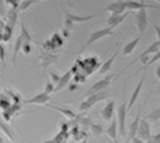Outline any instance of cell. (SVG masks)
I'll use <instances>...</instances> for the list:
<instances>
[{
	"label": "cell",
	"mask_w": 160,
	"mask_h": 143,
	"mask_svg": "<svg viewBox=\"0 0 160 143\" xmlns=\"http://www.w3.org/2000/svg\"><path fill=\"white\" fill-rule=\"evenodd\" d=\"M110 96L111 94L108 93V91L102 90V91H98V93H94V94H90V96L84 97V100L80 102L79 107H78L79 112H87V111L90 110L91 107H94L97 102L104 101V100L110 98Z\"/></svg>",
	"instance_id": "cell-1"
},
{
	"label": "cell",
	"mask_w": 160,
	"mask_h": 143,
	"mask_svg": "<svg viewBox=\"0 0 160 143\" xmlns=\"http://www.w3.org/2000/svg\"><path fill=\"white\" fill-rule=\"evenodd\" d=\"M105 37H115V32H114V30H111V28L105 27V28H101V30H97V31H94V32H91L90 35H88V39L86 41V44L83 45L82 48H80V51H79V56L82 55L83 52H84L86 48L91 47V45H93L94 42L100 41V39L105 38Z\"/></svg>",
	"instance_id": "cell-2"
},
{
	"label": "cell",
	"mask_w": 160,
	"mask_h": 143,
	"mask_svg": "<svg viewBox=\"0 0 160 143\" xmlns=\"http://www.w3.org/2000/svg\"><path fill=\"white\" fill-rule=\"evenodd\" d=\"M61 58V53H53V52H49V51H41L39 53L38 59L35 62V66H39L41 69H48L51 65H55L58 62V59Z\"/></svg>",
	"instance_id": "cell-3"
},
{
	"label": "cell",
	"mask_w": 160,
	"mask_h": 143,
	"mask_svg": "<svg viewBox=\"0 0 160 143\" xmlns=\"http://www.w3.org/2000/svg\"><path fill=\"white\" fill-rule=\"evenodd\" d=\"M38 45H41L44 51H49V52H55L59 48H63L65 45V38L62 37V34H52L47 41L38 42Z\"/></svg>",
	"instance_id": "cell-4"
},
{
	"label": "cell",
	"mask_w": 160,
	"mask_h": 143,
	"mask_svg": "<svg viewBox=\"0 0 160 143\" xmlns=\"http://www.w3.org/2000/svg\"><path fill=\"white\" fill-rule=\"evenodd\" d=\"M146 10L148 8H141V10L133 11V18H135V24L138 27L139 35H143L149 28V16H148Z\"/></svg>",
	"instance_id": "cell-5"
},
{
	"label": "cell",
	"mask_w": 160,
	"mask_h": 143,
	"mask_svg": "<svg viewBox=\"0 0 160 143\" xmlns=\"http://www.w3.org/2000/svg\"><path fill=\"white\" fill-rule=\"evenodd\" d=\"M159 48H160V41L158 39V41H155V42H153V44H150V47H148L146 49H145L143 52H142L141 55H139L138 58L135 59V61H133V62H131V63L128 65V66L125 67V69L122 70V72H125V70L128 69V67H131V66H132L133 63H135V62H138V61H141L142 63H143V66H145V65H146L148 62L150 61V59H149V56H150V55H155V53H156V52H158V51H159Z\"/></svg>",
	"instance_id": "cell-6"
},
{
	"label": "cell",
	"mask_w": 160,
	"mask_h": 143,
	"mask_svg": "<svg viewBox=\"0 0 160 143\" xmlns=\"http://www.w3.org/2000/svg\"><path fill=\"white\" fill-rule=\"evenodd\" d=\"M127 114H128V104L127 101H124L121 105L118 107V129H119V135L127 138V128H125V121H127Z\"/></svg>",
	"instance_id": "cell-7"
},
{
	"label": "cell",
	"mask_w": 160,
	"mask_h": 143,
	"mask_svg": "<svg viewBox=\"0 0 160 143\" xmlns=\"http://www.w3.org/2000/svg\"><path fill=\"white\" fill-rule=\"evenodd\" d=\"M101 13L102 11L100 10V11H97V13L88 14V16H79V14H73V13H69V11L63 10V17H65V20H69L73 24H76V22H87V21H90V20L96 18V17H98Z\"/></svg>",
	"instance_id": "cell-8"
},
{
	"label": "cell",
	"mask_w": 160,
	"mask_h": 143,
	"mask_svg": "<svg viewBox=\"0 0 160 143\" xmlns=\"http://www.w3.org/2000/svg\"><path fill=\"white\" fill-rule=\"evenodd\" d=\"M114 77H117V74L115 76H107L105 79H102V80H98V81H96L93 86H91L90 88L87 90V93L84 94V97H87V96H90V94H94V93H98V91H102V90H105V88L108 87V86L112 83V79Z\"/></svg>",
	"instance_id": "cell-9"
},
{
	"label": "cell",
	"mask_w": 160,
	"mask_h": 143,
	"mask_svg": "<svg viewBox=\"0 0 160 143\" xmlns=\"http://www.w3.org/2000/svg\"><path fill=\"white\" fill-rule=\"evenodd\" d=\"M127 10V0H115V2L110 3L108 6H105L101 11H110L111 14H122Z\"/></svg>",
	"instance_id": "cell-10"
},
{
	"label": "cell",
	"mask_w": 160,
	"mask_h": 143,
	"mask_svg": "<svg viewBox=\"0 0 160 143\" xmlns=\"http://www.w3.org/2000/svg\"><path fill=\"white\" fill-rule=\"evenodd\" d=\"M141 119H142V108L138 111V114H136L135 119H133V121L131 122V125H129V129H128V136H127V139H125V141H127L128 143H131V141H132V139L136 136V133H138Z\"/></svg>",
	"instance_id": "cell-11"
},
{
	"label": "cell",
	"mask_w": 160,
	"mask_h": 143,
	"mask_svg": "<svg viewBox=\"0 0 160 143\" xmlns=\"http://www.w3.org/2000/svg\"><path fill=\"white\" fill-rule=\"evenodd\" d=\"M131 13H133V11H128V13L125 11V13H122V14H111V16L107 18V27L111 28V30L117 28L118 25H121L122 22L125 21V18H127Z\"/></svg>",
	"instance_id": "cell-12"
},
{
	"label": "cell",
	"mask_w": 160,
	"mask_h": 143,
	"mask_svg": "<svg viewBox=\"0 0 160 143\" xmlns=\"http://www.w3.org/2000/svg\"><path fill=\"white\" fill-rule=\"evenodd\" d=\"M136 136H139L141 139H143L145 142L150 141L152 139V133H150V124L146 118H142L141 119V124H139V129Z\"/></svg>",
	"instance_id": "cell-13"
},
{
	"label": "cell",
	"mask_w": 160,
	"mask_h": 143,
	"mask_svg": "<svg viewBox=\"0 0 160 143\" xmlns=\"http://www.w3.org/2000/svg\"><path fill=\"white\" fill-rule=\"evenodd\" d=\"M127 8H128L129 11H136V10H141V8H150V10H159L160 6L148 4V3H143V0H138V2H133V0H127Z\"/></svg>",
	"instance_id": "cell-14"
},
{
	"label": "cell",
	"mask_w": 160,
	"mask_h": 143,
	"mask_svg": "<svg viewBox=\"0 0 160 143\" xmlns=\"http://www.w3.org/2000/svg\"><path fill=\"white\" fill-rule=\"evenodd\" d=\"M51 101V94L47 93H39L37 96H34L32 98H28L24 101V104H35V105H47Z\"/></svg>",
	"instance_id": "cell-15"
},
{
	"label": "cell",
	"mask_w": 160,
	"mask_h": 143,
	"mask_svg": "<svg viewBox=\"0 0 160 143\" xmlns=\"http://www.w3.org/2000/svg\"><path fill=\"white\" fill-rule=\"evenodd\" d=\"M72 79H73V73H72V70L65 72V73L61 76V80L58 81V84L55 86V93H59L61 90L66 88V87H68V84H69V83L72 81Z\"/></svg>",
	"instance_id": "cell-16"
},
{
	"label": "cell",
	"mask_w": 160,
	"mask_h": 143,
	"mask_svg": "<svg viewBox=\"0 0 160 143\" xmlns=\"http://www.w3.org/2000/svg\"><path fill=\"white\" fill-rule=\"evenodd\" d=\"M114 110H115V101H108L105 107L101 110V118L104 121H111L114 118Z\"/></svg>",
	"instance_id": "cell-17"
},
{
	"label": "cell",
	"mask_w": 160,
	"mask_h": 143,
	"mask_svg": "<svg viewBox=\"0 0 160 143\" xmlns=\"http://www.w3.org/2000/svg\"><path fill=\"white\" fill-rule=\"evenodd\" d=\"M145 74L142 76V79L139 80V83H138V86L135 87V90H133V93H132V96H131V98H129V102H128V112H129L131 110H132V107H133V104L136 102V100H138V97H139V94H141V90H142V86H143V83H145Z\"/></svg>",
	"instance_id": "cell-18"
},
{
	"label": "cell",
	"mask_w": 160,
	"mask_h": 143,
	"mask_svg": "<svg viewBox=\"0 0 160 143\" xmlns=\"http://www.w3.org/2000/svg\"><path fill=\"white\" fill-rule=\"evenodd\" d=\"M47 107H49V108H52V110H55V111H58V112H61L62 115H65L68 119H76V118H78V114H75L72 110H69V108L61 107V105H52V104H49V102L47 104Z\"/></svg>",
	"instance_id": "cell-19"
},
{
	"label": "cell",
	"mask_w": 160,
	"mask_h": 143,
	"mask_svg": "<svg viewBox=\"0 0 160 143\" xmlns=\"http://www.w3.org/2000/svg\"><path fill=\"white\" fill-rule=\"evenodd\" d=\"M117 55H118V51H114L112 55H111L105 62H102L101 66H100V69H98V73L100 74H105L107 72H110V69L112 67L114 61H115V58H117Z\"/></svg>",
	"instance_id": "cell-20"
},
{
	"label": "cell",
	"mask_w": 160,
	"mask_h": 143,
	"mask_svg": "<svg viewBox=\"0 0 160 143\" xmlns=\"http://www.w3.org/2000/svg\"><path fill=\"white\" fill-rule=\"evenodd\" d=\"M142 37H143V35H139V37H136L135 39H132L131 42H128V44L125 45L124 48H122V55H124V56L131 55V53L133 52V49L138 47V44H139V41L142 39Z\"/></svg>",
	"instance_id": "cell-21"
},
{
	"label": "cell",
	"mask_w": 160,
	"mask_h": 143,
	"mask_svg": "<svg viewBox=\"0 0 160 143\" xmlns=\"http://www.w3.org/2000/svg\"><path fill=\"white\" fill-rule=\"evenodd\" d=\"M117 128H118V121H117V118H112V119H111L110 126L105 129L107 136H110L112 141H117V139H118V132H117Z\"/></svg>",
	"instance_id": "cell-22"
},
{
	"label": "cell",
	"mask_w": 160,
	"mask_h": 143,
	"mask_svg": "<svg viewBox=\"0 0 160 143\" xmlns=\"http://www.w3.org/2000/svg\"><path fill=\"white\" fill-rule=\"evenodd\" d=\"M0 129H2V132L4 133L6 136H8V138H10V141H11V142L16 141V133H14V132H13V129L10 128L8 122H6L4 119H2V118H0Z\"/></svg>",
	"instance_id": "cell-23"
},
{
	"label": "cell",
	"mask_w": 160,
	"mask_h": 143,
	"mask_svg": "<svg viewBox=\"0 0 160 143\" xmlns=\"http://www.w3.org/2000/svg\"><path fill=\"white\" fill-rule=\"evenodd\" d=\"M22 44H24V39L21 38V37H17L16 42H14V49H13V58H11V62H13V66H16V59H17V55H18V52L21 51V47Z\"/></svg>",
	"instance_id": "cell-24"
},
{
	"label": "cell",
	"mask_w": 160,
	"mask_h": 143,
	"mask_svg": "<svg viewBox=\"0 0 160 143\" xmlns=\"http://www.w3.org/2000/svg\"><path fill=\"white\" fill-rule=\"evenodd\" d=\"M90 133L94 136V138H98V136H101L102 133H105V129L100 124H91L90 125Z\"/></svg>",
	"instance_id": "cell-25"
},
{
	"label": "cell",
	"mask_w": 160,
	"mask_h": 143,
	"mask_svg": "<svg viewBox=\"0 0 160 143\" xmlns=\"http://www.w3.org/2000/svg\"><path fill=\"white\" fill-rule=\"evenodd\" d=\"M37 3H41L39 0H22L21 3H20L18 6V11L21 13V11H25L27 8H30L32 4H37Z\"/></svg>",
	"instance_id": "cell-26"
},
{
	"label": "cell",
	"mask_w": 160,
	"mask_h": 143,
	"mask_svg": "<svg viewBox=\"0 0 160 143\" xmlns=\"http://www.w3.org/2000/svg\"><path fill=\"white\" fill-rule=\"evenodd\" d=\"M145 118L148 119L149 122H158L160 121V108H156V110H153L152 112H149Z\"/></svg>",
	"instance_id": "cell-27"
},
{
	"label": "cell",
	"mask_w": 160,
	"mask_h": 143,
	"mask_svg": "<svg viewBox=\"0 0 160 143\" xmlns=\"http://www.w3.org/2000/svg\"><path fill=\"white\" fill-rule=\"evenodd\" d=\"M32 44L34 42H24L21 47V52L24 53L25 56H28L31 53V51H32Z\"/></svg>",
	"instance_id": "cell-28"
},
{
	"label": "cell",
	"mask_w": 160,
	"mask_h": 143,
	"mask_svg": "<svg viewBox=\"0 0 160 143\" xmlns=\"http://www.w3.org/2000/svg\"><path fill=\"white\" fill-rule=\"evenodd\" d=\"M44 93H47V94H53V93H55V84H53L51 80H48L47 84H45Z\"/></svg>",
	"instance_id": "cell-29"
},
{
	"label": "cell",
	"mask_w": 160,
	"mask_h": 143,
	"mask_svg": "<svg viewBox=\"0 0 160 143\" xmlns=\"http://www.w3.org/2000/svg\"><path fill=\"white\" fill-rule=\"evenodd\" d=\"M49 80L56 86V84H58V81L61 80V74L55 73V72H49Z\"/></svg>",
	"instance_id": "cell-30"
},
{
	"label": "cell",
	"mask_w": 160,
	"mask_h": 143,
	"mask_svg": "<svg viewBox=\"0 0 160 143\" xmlns=\"http://www.w3.org/2000/svg\"><path fill=\"white\" fill-rule=\"evenodd\" d=\"M0 62H2L3 65H6V49H4V47H3L2 41H0Z\"/></svg>",
	"instance_id": "cell-31"
},
{
	"label": "cell",
	"mask_w": 160,
	"mask_h": 143,
	"mask_svg": "<svg viewBox=\"0 0 160 143\" xmlns=\"http://www.w3.org/2000/svg\"><path fill=\"white\" fill-rule=\"evenodd\" d=\"M4 3H6V4H8L10 7H13V8H18L21 0H4Z\"/></svg>",
	"instance_id": "cell-32"
},
{
	"label": "cell",
	"mask_w": 160,
	"mask_h": 143,
	"mask_svg": "<svg viewBox=\"0 0 160 143\" xmlns=\"http://www.w3.org/2000/svg\"><path fill=\"white\" fill-rule=\"evenodd\" d=\"M87 136H88L87 131H80V133H79V136H78V139H76V141H83V139H87Z\"/></svg>",
	"instance_id": "cell-33"
},
{
	"label": "cell",
	"mask_w": 160,
	"mask_h": 143,
	"mask_svg": "<svg viewBox=\"0 0 160 143\" xmlns=\"http://www.w3.org/2000/svg\"><path fill=\"white\" fill-rule=\"evenodd\" d=\"M131 143H145V141H143V139H141L139 136H135V138L131 141Z\"/></svg>",
	"instance_id": "cell-34"
},
{
	"label": "cell",
	"mask_w": 160,
	"mask_h": 143,
	"mask_svg": "<svg viewBox=\"0 0 160 143\" xmlns=\"http://www.w3.org/2000/svg\"><path fill=\"white\" fill-rule=\"evenodd\" d=\"M153 28H155V31H156V37H158V39L160 41V25H153Z\"/></svg>",
	"instance_id": "cell-35"
},
{
	"label": "cell",
	"mask_w": 160,
	"mask_h": 143,
	"mask_svg": "<svg viewBox=\"0 0 160 143\" xmlns=\"http://www.w3.org/2000/svg\"><path fill=\"white\" fill-rule=\"evenodd\" d=\"M68 88H69V91H75V90H78V88H79V84H78V83H75V84H70Z\"/></svg>",
	"instance_id": "cell-36"
},
{
	"label": "cell",
	"mask_w": 160,
	"mask_h": 143,
	"mask_svg": "<svg viewBox=\"0 0 160 143\" xmlns=\"http://www.w3.org/2000/svg\"><path fill=\"white\" fill-rule=\"evenodd\" d=\"M152 139L156 143H160V133H158V135H155V136H152Z\"/></svg>",
	"instance_id": "cell-37"
},
{
	"label": "cell",
	"mask_w": 160,
	"mask_h": 143,
	"mask_svg": "<svg viewBox=\"0 0 160 143\" xmlns=\"http://www.w3.org/2000/svg\"><path fill=\"white\" fill-rule=\"evenodd\" d=\"M155 74H156V77H158V79L160 80V65L158 67H156V72H155Z\"/></svg>",
	"instance_id": "cell-38"
},
{
	"label": "cell",
	"mask_w": 160,
	"mask_h": 143,
	"mask_svg": "<svg viewBox=\"0 0 160 143\" xmlns=\"http://www.w3.org/2000/svg\"><path fill=\"white\" fill-rule=\"evenodd\" d=\"M42 143H55V141H53V138H52V139H49V141H45V142H42Z\"/></svg>",
	"instance_id": "cell-39"
},
{
	"label": "cell",
	"mask_w": 160,
	"mask_h": 143,
	"mask_svg": "<svg viewBox=\"0 0 160 143\" xmlns=\"http://www.w3.org/2000/svg\"><path fill=\"white\" fill-rule=\"evenodd\" d=\"M145 143H156L155 141H153V139H150V141H146V142H145Z\"/></svg>",
	"instance_id": "cell-40"
},
{
	"label": "cell",
	"mask_w": 160,
	"mask_h": 143,
	"mask_svg": "<svg viewBox=\"0 0 160 143\" xmlns=\"http://www.w3.org/2000/svg\"><path fill=\"white\" fill-rule=\"evenodd\" d=\"M158 94H159V97H160V84H159V88H158Z\"/></svg>",
	"instance_id": "cell-41"
},
{
	"label": "cell",
	"mask_w": 160,
	"mask_h": 143,
	"mask_svg": "<svg viewBox=\"0 0 160 143\" xmlns=\"http://www.w3.org/2000/svg\"><path fill=\"white\" fill-rule=\"evenodd\" d=\"M0 143H4V141H3V138L0 136Z\"/></svg>",
	"instance_id": "cell-42"
},
{
	"label": "cell",
	"mask_w": 160,
	"mask_h": 143,
	"mask_svg": "<svg viewBox=\"0 0 160 143\" xmlns=\"http://www.w3.org/2000/svg\"><path fill=\"white\" fill-rule=\"evenodd\" d=\"M82 143H87V139H83V141H82Z\"/></svg>",
	"instance_id": "cell-43"
},
{
	"label": "cell",
	"mask_w": 160,
	"mask_h": 143,
	"mask_svg": "<svg viewBox=\"0 0 160 143\" xmlns=\"http://www.w3.org/2000/svg\"><path fill=\"white\" fill-rule=\"evenodd\" d=\"M156 2H159V3H160V0H156Z\"/></svg>",
	"instance_id": "cell-44"
},
{
	"label": "cell",
	"mask_w": 160,
	"mask_h": 143,
	"mask_svg": "<svg viewBox=\"0 0 160 143\" xmlns=\"http://www.w3.org/2000/svg\"><path fill=\"white\" fill-rule=\"evenodd\" d=\"M4 143H10V142H4Z\"/></svg>",
	"instance_id": "cell-45"
},
{
	"label": "cell",
	"mask_w": 160,
	"mask_h": 143,
	"mask_svg": "<svg viewBox=\"0 0 160 143\" xmlns=\"http://www.w3.org/2000/svg\"><path fill=\"white\" fill-rule=\"evenodd\" d=\"M70 4H72V0H70Z\"/></svg>",
	"instance_id": "cell-46"
},
{
	"label": "cell",
	"mask_w": 160,
	"mask_h": 143,
	"mask_svg": "<svg viewBox=\"0 0 160 143\" xmlns=\"http://www.w3.org/2000/svg\"><path fill=\"white\" fill-rule=\"evenodd\" d=\"M39 2H42V0H39Z\"/></svg>",
	"instance_id": "cell-47"
}]
</instances>
